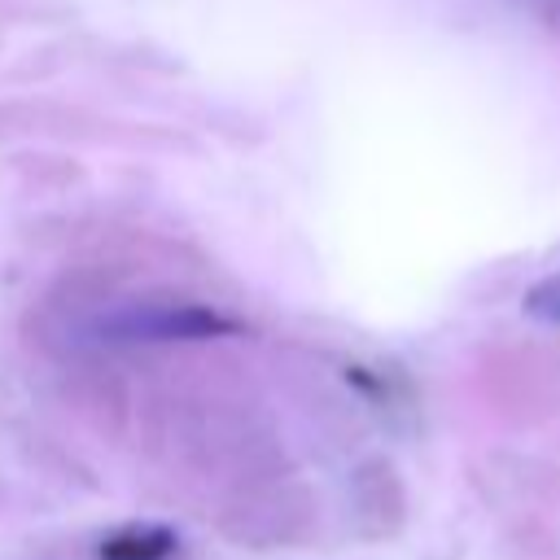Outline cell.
I'll use <instances>...</instances> for the list:
<instances>
[{
  "instance_id": "6da1fadb",
  "label": "cell",
  "mask_w": 560,
  "mask_h": 560,
  "mask_svg": "<svg viewBox=\"0 0 560 560\" xmlns=\"http://www.w3.org/2000/svg\"><path fill=\"white\" fill-rule=\"evenodd\" d=\"M114 341H201V337H232L241 332L236 319L210 306H131L114 311L101 324Z\"/></svg>"
},
{
  "instance_id": "7a4b0ae2",
  "label": "cell",
  "mask_w": 560,
  "mask_h": 560,
  "mask_svg": "<svg viewBox=\"0 0 560 560\" xmlns=\"http://www.w3.org/2000/svg\"><path fill=\"white\" fill-rule=\"evenodd\" d=\"M179 547V534L171 525L144 521V525H122L96 542V560H171Z\"/></svg>"
}]
</instances>
